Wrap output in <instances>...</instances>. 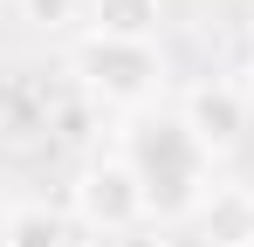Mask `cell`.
I'll use <instances>...</instances> for the list:
<instances>
[{"instance_id": "obj_1", "label": "cell", "mask_w": 254, "mask_h": 247, "mask_svg": "<svg viewBox=\"0 0 254 247\" xmlns=\"http://www.w3.org/2000/svg\"><path fill=\"white\" fill-rule=\"evenodd\" d=\"M124 158L137 165V185H144V213L151 220H179V213L206 206V151L186 137V124H144Z\"/></svg>"}, {"instance_id": "obj_2", "label": "cell", "mask_w": 254, "mask_h": 247, "mask_svg": "<svg viewBox=\"0 0 254 247\" xmlns=\"http://www.w3.org/2000/svg\"><path fill=\"white\" fill-rule=\"evenodd\" d=\"M69 69H76V82H83V96L137 110V103L158 96L165 55H158V41H103V35H89L83 48L69 55Z\"/></svg>"}, {"instance_id": "obj_3", "label": "cell", "mask_w": 254, "mask_h": 247, "mask_svg": "<svg viewBox=\"0 0 254 247\" xmlns=\"http://www.w3.org/2000/svg\"><path fill=\"white\" fill-rule=\"evenodd\" d=\"M69 206H76V220H83L89 234H103V241H124L137 234L151 213H144V185H137V165L117 151V158H89L76 172V185H69Z\"/></svg>"}, {"instance_id": "obj_4", "label": "cell", "mask_w": 254, "mask_h": 247, "mask_svg": "<svg viewBox=\"0 0 254 247\" xmlns=\"http://www.w3.org/2000/svg\"><path fill=\"white\" fill-rule=\"evenodd\" d=\"M179 124H186V137L220 158V151H234L241 144V130H248V89H234V82H192L186 89V103H179Z\"/></svg>"}, {"instance_id": "obj_5", "label": "cell", "mask_w": 254, "mask_h": 247, "mask_svg": "<svg viewBox=\"0 0 254 247\" xmlns=\"http://www.w3.org/2000/svg\"><path fill=\"white\" fill-rule=\"evenodd\" d=\"M192 220H199V247H254V192L248 185L206 192V206Z\"/></svg>"}, {"instance_id": "obj_6", "label": "cell", "mask_w": 254, "mask_h": 247, "mask_svg": "<svg viewBox=\"0 0 254 247\" xmlns=\"http://www.w3.org/2000/svg\"><path fill=\"white\" fill-rule=\"evenodd\" d=\"M165 21L158 0H89V35L103 41H151Z\"/></svg>"}, {"instance_id": "obj_7", "label": "cell", "mask_w": 254, "mask_h": 247, "mask_svg": "<svg viewBox=\"0 0 254 247\" xmlns=\"http://www.w3.org/2000/svg\"><path fill=\"white\" fill-rule=\"evenodd\" d=\"M0 241L7 247H69V227H62V213H48V206H14L7 227H0Z\"/></svg>"}, {"instance_id": "obj_8", "label": "cell", "mask_w": 254, "mask_h": 247, "mask_svg": "<svg viewBox=\"0 0 254 247\" xmlns=\"http://www.w3.org/2000/svg\"><path fill=\"white\" fill-rule=\"evenodd\" d=\"M48 130L62 137V144H89V130H96V96H62V103H48Z\"/></svg>"}, {"instance_id": "obj_9", "label": "cell", "mask_w": 254, "mask_h": 247, "mask_svg": "<svg viewBox=\"0 0 254 247\" xmlns=\"http://www.w3.org/2000/svg\"><path fill=\"white\" fill-rule=\"evenodd\" d=\"M76 14H83V0H21V21H28V28H48V35L69 28Z\"/></svg>"}, {"instance_id": "obj_10", "label": "cell", "mask_w": 254, "mask_h": 247, "mask_svg": "<svg viewBox=\"0 0 254 247\" xmlns=\"http://www.w3.org/2000/svg\"><path fill=\"white\" fill-rule=\"evenodd\" d=\"M110 247H158V241H144V234H124V241H110Z\"/></svg>"}, {"instance_id": "obj_11", "label": "cell", "mask_w": 254, "mask_h": 247, "mask_svg": "<svg viewBox=\"0 0 254 247\" xmlns=\"http://www.w3.org/2000/svg\"><path fill=\"white\" fill-rule=\"evenodd\" d=\"M248 82H254V69H248Z\"/></svg>"}, {"instance_id": "obj_12", "label": "cell", "mask_w": 254, "mask_h": 247, "mask_svg": "<svg viewBox=\"0 0 254 247\" xmlns=\"http://www.w3.org/2000/svg\"><path fill=\"white\" fill-rule=\"evenodd\" d=\"M0 247H7V241H0Z\"/></svg>"}]
</instances>
